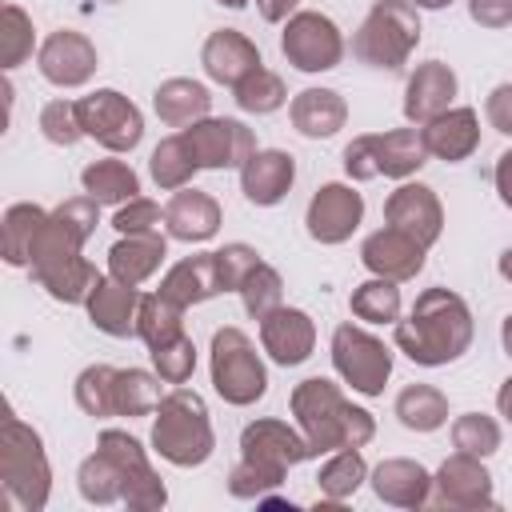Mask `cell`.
Here are the masks:
<instances>
[{
    "mask_svg": "<svg viewBox=\"0 0 512 512\" xmlns=\"http://www.w3.org/2000/svg\"><path fill=\"white\" fill-rule=\"evenodd\" d=\"M456 444L464 448V452H472V456H484V452H492L496 444H500V432H496V424L488 420V416H464L460 424H456Z\"/></svg>",
    "mask_w": 512,
    "mask_h": 512,
    "instance_id": "40",
    "label": "cell"
},
{
    "mask_svg": "<svg viewBox=\"0 0 512 512\" xmlns=\"http://www.w3.org/2000/svg\"><path fill=\"white\" fill-rule=\"evenodd\" d=\"M312 452V444H300L284 424L276 420H264V424H252L244 428V456L252 468L268 472V476H280L284 464H296Z\"/></svg>",
    "mask_w": 512,
    "mask_h": 512,
    "instance_id": "15",
    "label": "cell"
},
{
    "mask_svg": "<svg viewBox=\"0 0 512 512\" xmlns=\"http://www.w3.org/2000/svg\"><path fill=\"white\" fill-rule=\"evenodd\" d=\"M152 360H156V368H160V376H164V380L184 384V380L192 376V368H196V348H192V340H188V336H176V340H168V344L152 348Z\"/></svg>",
    "mask_w": 512,
    "mask_h": 512,
    "instance_id": "38",
    "label": "cell"
},
{
    "mask_svg": "<svg viewBox=\"0 0 512 512\" xmlns=\"http://www.w3.org/2000/svg\"><path fill=\"white\" fill-rule=\"evenodd\" d=\"M420 136H424V148L432 156H440V160H464L476 148V140H480L476 112L472 108H448V112L432 116Z\"/></svg>",
    "mask_w": 512,
    "mask_h": 512,
    "instance_id": "22",
    "label": "cell"
},
{
    "mask_svg": "<svg viewBox=\"0 0 512 512\" xmlns=\"http://www.w3.org/2000/svg\"><path fill=\"white\" fill-rule=\"evenodd\" d=\"M300 424L312 436V452L328 448H356L372 436V420L364 408H348L332 380H304L292 396Z\"/></svg>",
    "mask_w": 512,
    "mask_h": 512,
    "instance_id": "2",
    "label": "cell"
},
{
    "mask_svg": "<svg viewBox=\"0 0 512 512\" xmlns=\"http://www.w3.org/2000/svg\"><path fill=\"white\" fill-rule=\"evenodd\" d=\"M112 224H116L120 232H128V236H136V232H156V224H160V208H156L152 200L132 196V200L112 216Z\"/></svg>",
    "mask_w": 512,
    "mask_h": 512,
    "instance_id": "43",
    "label": "cell"
},
{
    "mask_svg": "<svg viewBox=\"0 0 512 512\" xmlns=\"http://www.w3.org/2000/svg\"><path fill=\"white\" fill-rule=\"evenodd\" d=\"M76 112H80V128H84L88 136H96L104 148L128 152V148L140 144V132H144L140 112H136L120 92H112V88L92 92V96L76 100Z\"/></svg>",
    "mask_w": 512,
    "mask_h": 512,
    "instance_id": "8",
    "label": "cell"
},
{
    "mask_svg": "<svg viewBox=\"0 0 512 512\" xmlns=\"http://www.w3.org/2000/svg\"><path fill=\"white\" fill-rule=\"evenodd\" d=\"M384 216H388L392 228L408 232V236H412L416 244H424V248L440 236V204H436L432 188H424V184H404V188H396V192L388 196V204H384Z\"/></svg>",
    "mask_w": 512,
    "mask_h": 512,
    "instance_id": "13",
    "label": "cell"
},
{
    "mask_svg": "<svg viewBox=\"0 0 512 512\" xmlns=\"http://www.w3.org/2000/svg\"><path fill=\"white\" fill-rule=\"evenodd\" d=\"M240 296H244L248 316H256V320H264L272 308H280V276H276V268L256 264L248 272V280L240 284Z\"/></svg>",
    "mask_w": 512,
    "mask_h": 512,
    "instance_id": "36",
    "label": "cell"
},
{
    "mask_svg": "<svg viewBox=\"0 0 512 512\" xmlns=\"http://www.w3.org/2000/svg\"><path fill=\"white\" fill-rule=\"evenodd\" d=\"M212 380L228 404H252L264 396V364L240 328H220L212 336Z\"/></svg>",
    "mask_w": 512,
    "mask_h": 512,
    "instance_id": "6",
    "label": "cell"
},
{
    "mask_svg": "<svg viewBox=\"0 0 512 512\" xmlns=\"http://www.w3.org/2000/svg\"><path fill=\"white\" fill-rule=\"evenodd\" d=\"M40 72H44V80H52L60 88H76L96 72V48L72 28L52 32L40 48Z\"/></svg>",
    "mask_w": 512,
    "mask_h": 512,
    "instance_id": "12",
    "label": "cell"
},
{
    "mask_svg": "<svg viewBox=\"0 0 512 512\" xmlns=\"http://www.w3.org/2000/svg\"><path fill=\"white\" fill-rule=\"evenodd\" d=\"M332 360H336V372L356 392H364V396H376L384 388L388 372H392L388 348L376 336H368V332H360L352 324H340L336 328V336H332Z\"/></svg>",
    "mask_w": 512,
    "mask_h": 512,
    "instance_id": "7",
    "label": "cell"
},
{
    "mask_svg": "<svg viewBox=\"0 0 512 512\" xmlns=\"http://www.w3.org/2000/svg\"><path fill=\"white\" fill-rule=\"evenodd\" d=\"M236 100H240L244 112H276V108L284 104V84H280L276 72L256 68V72H248V76L236 84Z\"/></svg>",
    "mask_w": 512,
    "mask_h": 512,
    "instance_id": "34",
    "label": "cell"
},
{
    "mask_svg": "<svg viewBox=\"0 0 512 512\" xmlns=\"http://www.w3.org/2000/svg\"><path fill=\"white\" fill-rule=\"evenodd\" d=\"M396 416L404 420V428L432 432V428L444 424V416H448V400H444L436 388H428V384H412V388L400 392V400H396Z\"/></svg>",
    "mask_w": 512,
    "mask_h": 512,
    "instance_id": "29",
    "label": "cell"
},
{
    "mask_svg": "<svg viewBox=\"0 0 512 512\" xmlns=\"http://www.w3.org/2000/svg\"><path fill=\"white\" fill-rule=\"evenodd\" d=\"M364 264L384 280H408L424 264V244H416L408 232L388 224L364 240Z\"/></svg>",
    "mask_w": 512,
    "mask_h": 512,
    "instance_id": "14",
    "label": "cell"
},
{
    "mask_svg": "<svg viewBox=\"0 0 512 512\" xmlns=\"http://www.w3.org/2000/svg\"><path fill=\"white\" fill-rule=\"evenodd\" d=\"M88 312H92V324L104 328L108 336H128L136 332V312H140V296L132 284L124 280H96L92 296H88Z\"/></svg>",
    "mask_w": 512,
    "mask_h": 512,
    "instance_id": "21",
    "label": "cell"
},
{
    "mask_svg": "<svg viewBox=\"0 0 512 512\" xmlns=\"http://www.w3.org/2000/svg\"><path fill=\"white\" fill-rule=\"evenodd\" d=\"M312 320L300 308H272L260 320V340L276 364H300L312 352Z\"/></svg>",
    "mask_w": 512,
    "mask_h": 512,
    "instance_id": "17",
    "label": "cell"
},
{
    "mask_svg": "<svg viewBox=\"0 0 512 512\" xmlns=\"http://www.w3.org/2000/svg\"><path fill=\"white\" fill-rule=\"evenodd\" d=\"M452 96H456V76H452V68L448 64H440V60H428V64H420L416 68V76L408 80V96H404V116L408 120H432V116H440L448 104H452Z\"/></svg>",
    "mask_w": 512,
    "mask_h": 512,
    "instance_id": "19",
    "label": "cell"
},
{
    "mask_svg": "<svg viewBox=\"0 0 512 512\" xmlns=\"http://www.w3.org/2000/svg\"><path fill=\"white\" fill-rule=\"evenodd\" d=\"M496 188H500V200L512 208V152H504L496 164Z\"/></svg>",
    "mask_w": 512,
    "mask_h": 512,
    "instance_id": "46",
    "label": "cell"
},
{
    "mask_svg": "<svg viewBox=\"0 0 512 512\" xmlns=\"http://www.w3.org/2000/svg\"><path fill=\"white\" fill-rule=\"evenodd\" d=\"M500 276H504V280H512V248L500 256Z\"/></svg>",
    "mask_w": 512,
    "mask_h": 512,
    "instance_id": "49",
    "label": "cell"
},
{
    "mask_svg": "<svg viewBox=\"0 0 512 512\" xmlns=\"http://www.w3.org/2000/svg\"><path fill=\"white\" fill-rule=\"evenodd\" d=\"M344 116H348V108H344V100H340L332 88H304V92L292 100V124H296L304 136H312V140L332 136V132L344 124Z\"/></svg>",
    "mask_w": 512,
    "mask_h": 512,
    "instance_id": "25",
    "label": "cell"
},
{
    "mask_svg": "<svg viewBox=\"0 0 512 512\" xmlns=\"http://www.w3.org/2000/svg\"><path fill=\"white\" fill-rule=\"evenodd\" d=\"M280 48L284 56L300 68V72H324V68H336L340 56H344V40L336 32V24L320 12H300L288 20L284 36H280Z\"/></svg>",
    "mask_w": 512,
    "mask_h": 512,
    "instance_id": "9",
    "label": "cell"
},
{
    "mask_svg": "<svg viewBox=\"0 0 512 512\" xmlns=\"http://www.w3.org/2000/svg\"><path fill=\"white\" fill-rule=\"evenodd\" d=\"M40 128H44V136H48L52 144H76V140L84 136L80 112H76V104H68V100H52V104L40 112Z\"/></svg>",
    "mask_w": 512,
    "mask_h": 512,
    "instance_id": "39",
    "label": "cell"
},
{
    "mask_svg": "<svg viewBox=\"0 0 512 512\" xmlns=\"http://www.w3.org/2000/svg\"><path fill=\"white\" fill-rule=\"evenodd\" d=\"M76 400H80V408L92 412V416L116 412V372L104 368V364L88 368V372L76 380Z\"/></svg>",
    "mask_w": 512,
    "mask_h": 512,
    "instance_id": "35",
    "label": "cell"
},
{
    "mask_svg": "<svg viewBox=\"0 0 512 512\" xmlns=\"http://www.w3.org/2000/svg\"><path fill=\"white\" fill-rule=\"evenodd\" d=\"M48 216L36 204H16L4 216V260L8 264H32V248L44 232Z\"/></svg>",
    "mask_w": 512,
    "mask_h": 512,
    "instance_id": "28",
    "label": "cell"
},
{
    "mask_svg": "<svg viewBox=\"0 0 512 512\" xmlns=\"http://www.w3.org/2000/svg\"><path fill=\"white\" fill-rule=\"evenodd\" d=\"M256 4H260L264 20H284V16L296 8V0H256Z\"/></svg>",
    "mask_w": 512,
    "mask_h": 512,
    "instance_id": "47",
    "label": "cell"
},
{
    "mask_svg": "<svg viewBox=\"0 0 512 512\" xmlns=\"http://www.w3.org/2000/svg\"><path fill=\"white\" fill-rule=\"evenodd\" d=\"M504 348H508V356H512V316L504 320Z\"/></svg>",
    "mask_w": 512,
    "mask_h": 512,
    "instance_id": "50",
    "label": "cell"
},
{
    "mask_svg": "<svg viewBox=\"0 0 512 512\" xmlns=\"http://www.w3.org/2000/svg\"><path fill=\"white\" fill-rule=\"evenodd\" d=\"M352 312H356L360 320H368V324H388V320H396V312H400V292H396V284L384 280V276L360 284V288L352 292Z\"/></svg>",
    "mask_w": 512,
    "mask_h": 512,
    "instance_id": "32",
    "label": "cell"
},
{
    "mask_svg": "<svg viewBox=\"0 0 512 512\" xmlns=\"http://www.w3.org/2000/svg\"><path fill=\"white\" fill-rule=\"evenodd\" d=\"M164 260V236L160 232H136L128 240H120L112 252H108V264H112V276L124 280V284H140L148 280Z\"/></svg>",
    "mask_w": 512,
    "mask_h": 512,
    "instance_id": "24",
    "label": "cell"
},
{
    "mask_svg": "<svg viewBox=\"0 0 512 512\" xmlns=\"http://www.w3.org/2000/svg\"><path fill=\"white\" fill-rule=\"evenodd\" d=\"M224 292V280H220V264H216V252H200L192 260H180L164 284H160V296L172 300L176 308H188V304H200L208 296Z\"/></svg>",
    "mask_w": 512,
    "mask_h": 512,
    "instance_id": "16",
    "label": "cell"
},
{
    "mask_svg": "<svg viewBox=\"0 0 512 512\" xmlns=\"http://www.w3.org/2000/svg\"><path fill=\"white\" fill-rule=\"evenodd\" d=\"M80 180H84V192L96 204H124V200H132L140 192L136 172L128 164H120V160H96V164L84 168Z\"/></svg>",
    "mask_w": 512,
    "mask_h": 512,
    "instance_id": "27",
    "label": "cell"
},
{
    "mask_svg": "<svg viewBox=\"0 0 512 512\" xmlns=\"http://www.w3.org/2000/svg\"><path fill=\"white\" fill-rule=\"evenodd\" d=\"M160 404V388L148 372L140 368H128V372H116V412H128V416H144Z\"/></svg>",
    "mask_w": 512,
    "mask_h": 512,
    "instance_id": "33",
    "label": "cell"
},
{
    "mask_svg": "<svg viewBox=\"0 0 512 512\" xmlns=\"http://www.w3.org/2000/svg\"><path fill=\"white\" fill-rule=\"evenodd\" d=\"M156 112L172 128L196 124L208 112V88L196 84V80H168V84L156 88Z\"/></svg>",
    "mask_w": 512,
    "mask_h": 512,
    "instance_id": "26",
    "label": "cell"
},
{
    "mask_svg": "<svg viewBox=\"0 0 512 512\" xmlns=\"http://www.w3.org/2000/svg\"><path fill=\"white\" fill-rule=\"evenodd\" d=\"M196 168H200V164H196V156H192L184 132H180V136H168V140L152 152V180H156L160 188H180V184H188Z\"/></svg>",
    "mask_w": 512,
    "mask_h": 512,
    "instance_id": "31",
    "label": "cell"
},
{
    "mask_svg": "<svg viewBox=\"0 0 512 512\" xmlns=\"http://www.w3.org/2000/svg\"><path fill=\"white\" fill-rule=\"evenodd\" d=\"M220 4H228V8H244L248 0H220Z\"/></svg>",
    "mask_w": 512,
    "mask_h": 512,
    "instance_id": "52",
    "label": "cell"
},
{
    "mask_svg": "<svg viewBox=\"0 0 512 512\" xmlns=\"http://www.w3.org/2000/svg\"><path fill=\"white\" fill-rule=\"evenodd\" d=\"M204 68H208L212 80L236 88L248 72L260 68V52H256V44H252L248 36H240V32H232V28H220V32H212L208 44H204Z\"/></svg>",
    "mask_w": 512,
    "mask_h": 512,
    "instance_id": "18",
    "label": "cell"
},
{
    "mask_svg": "<svg viewBox=\"0 0 512 512\" xmlns=\"http://www.w3.org/2000/svg\"><path fill=\"white\" fill-rule=\"evenodd\" d=\"M180 312H184V308H176V304L164 300L160 292H156V296H140L136 332L148 340V348H160V344L184 336V328H180Z\"/></svg>",
    "mask_w": 512,
    "mask_h": 512,
    "instance_id": "30",
    "label": "cell"
},
{
    "mask_svg": "<svg viewBox=\"0 0 512 512\" xmlns=\"http://www.w3.org/2000/svg\"><path fill=\"white\" fill-rule=\"evenodd\" d=\"M428 148L424 136L416 128H396L384 136H360L344 148V168L356 180H372V176H412L424 164Z\"/></svg>",
    "mask_w": 512,
    "mask_h": 512,
    "instance_id": "5",
    "label": "cell"
},
{
    "mask_svg": "<svg viewBox=\"0 0 512 512\" xmlns=\"http://www.w3.org/2000/svg\"><path fill=\"white\" fill-rule=\"evenodd\" d=\"M416 40H420L416 12L408 4H400V0H380L368 12L364 28L356 32L352 48H356L360 60H368L376 68H400L408 60V52L416 48Z\"/></svg>",
    "mask_w": 512,
    "mask_h": 512,
    "instance_id": "4",
    "label": "cell"
},
{
    "mask_svg": "<svg viewBox=\"0 0 512 512\" xmlns=\"http://www.w3.org/2000/svg\"><path fill=\"white\" fill-rule=\"evenodd\" d=\"M360 476H364V464H360V456L348 448V452H340V456L320 472V484H324L332 496H344V492H352V488L360 484Z\"/></svg>",
    "mask_w": 512,
    "mask_h": 512,
    "instance_id": "42",
    "label": "cell"
},
{
    "mask_svg": "<svg viewBox=\"0 0 512 512\" xmlns=\"http://www.w3.org/2000/svg\"><path fill=\"white\" fill-rule=\"evenodd\" d=\"M164 224L176 240H208L216 228H220V208L208 192H176L164 208Z\"/></svg>",
    "mask_w": 512,
    "mask_h": 512,
    "instance_id": "23",
    "label": "cell"
},
{
    "mask_svg": "<svg viewBox=\"0 0 512 512\" xmlns=\"http://www.w3.org/2000/svg\"><path fill=\"white\" fill-rule=\"evenodd\" d=\"M184 140L200 168H236L256 152L252 132L240 120H196L184 128Z\"/></svg>",
    "mask_w": 512,
    "mask_h": 512,
    "instance_id": "10",
    "label": "cell"
},
{
    "mask_svg": "<svg viewBox=\"0 0 512 512\" xmlns=\"http://www.w3.org/2000/svg\"><path fill=\"white\" fill-rule=\"evenodd\" d=\"M472 340V316L464 300L448 288H428L412 316L396 324V344L416 364H448L456 360Z\"/></svg>",
    "mask_w": 512,
    "mask_h": 512,
    "instance_id": "1",
    "label": "cell"
},
{
    "mask_svg": "<svg viewBox=\"0 0 512 512\" xmlns=\"http://www.w3.org/2000/svg\"><path fill=\"white\" fill-rule=\"evenodd\" d=\"M420 8H444V4H452V0H416Z\"/></svg>",
    "mask_w": 512,
    "mask_h": 512,
    "instance_id": "51",
    "label": "cell"
},
{
    "mask_svg": "<svg viewBox=\"0 0 512 512\" xmlns=\"http://www.w3.org/2000/svg\"><path fill=\"white\" fill-rule=\"evenodd\" d=\"M292 176H296V164L288 152L280 148H268V152H252L248 164L240 168V184H244V196L252 204H276L288 188H292Z\"/></svg>",
    "mask_w": 512,
    "mask_h": 512,
    "instance_id": "20",
    "label": "cell"
},
{
    "mask_svg": "<svg viewBox=\"0 0 512 512\" xmlns=\"http://www.w3.org/2000/svg\"><path fill=\"white\" fill-rule=\"evenodd\" d=\"M472 20L484 28H504L512 20V0H472Z\"/></svg>",
    "mask_w": 512,
    "mask_h": 512,
    "instance_id": "44",
    "label": "cell"
},
{
    "mask_svg": "<svg viewBox=\"0 0 512 512\" xmlns=\"http://www.w3.org/2000/svg\"><path fill=\"white\" fill-rule=\"evenodd\" d=\"M496 404H500V412L512 420V376L504 380V388H500V396H496Z\"/></svg>",
    "mask_w": 512,
    "mask_h": 512,
    "instance_id": "48",
    "label": "cell"
},
{
    "mask_svg": "<svg viewBox=\"0 0 512 512\" xmlns=\"http://www.w3.org/2000/svg\"><path fill=\"white\" fill-rule=\"evenodd\" d=\"M488 120L512 136V84H500L492 96H488Z\"/></svg>",
    "mask_w": 512,
    "mask_h": 512,
    "instance_id": "45",
    "label": "cell"
},
{
    "mask_svg": "<svg viewBox=\"0 0 512 512\" xmlns=\"http://www.w3.org/2000/svg\"><path fill=\"white\" fill-rule=\"evenodd\" d=\"M364 216V200L356 188H344V184H324L312 204H308V232L312 240L320 244H340L352 236V228L360 224Z\"/></svg>",
    "mask_w": 512,
    "mask_h": 512,
    "instance_id": "11",
    "label": "cell"
},
{
    "mask_svg": "<svg viewBox=\"0 0 512 512\" xmlns=\"http://www.w3.org/2000/svg\"><path fill=\"white\" fill-rule=\"evenodd\" d=\"M216 264H220L224 292H228V288H236V292H240V284L248 280V272H252L260 260H256V252H252L248 244H228V248H220V252H216Z\"/></svg>",
    "mask_w": 512,
    "mask_h": 512,
    "instance_id": "41",
    "label": "cell"
},
{
    "mask_svg": "<svg viewBox=\"0 0 512 512\" xmlns=\"http://www.w3.org/2000/svg\"><path fill=\"white\" fill-rule=\"evenodd\" d=\"M28 52H32V20L16 4H8L0 16V60L4 68H16Z\"/></svg>",
    "mask_w": 512,
    "mask_h": 512,
    "instance_id": "37",
    "label": "cell"
},
{
    "mask_svg": "<svg viewBox=\"0 0 512 512\" xmlns=\"http://www.w3.org/2000/svg\"><path fill=\"white\" fill-rule=\"evenodd\" d=\"M152 440H156L160 456H168L172 464H200L212 452V428H208L204 400L188 388H176L160 404V420H156Z\"/></svg>",
    "mask_w": 512,
    "mask_h": 512,
    "instance_id": "3",
    "label": "cell"
}]
</instances>
